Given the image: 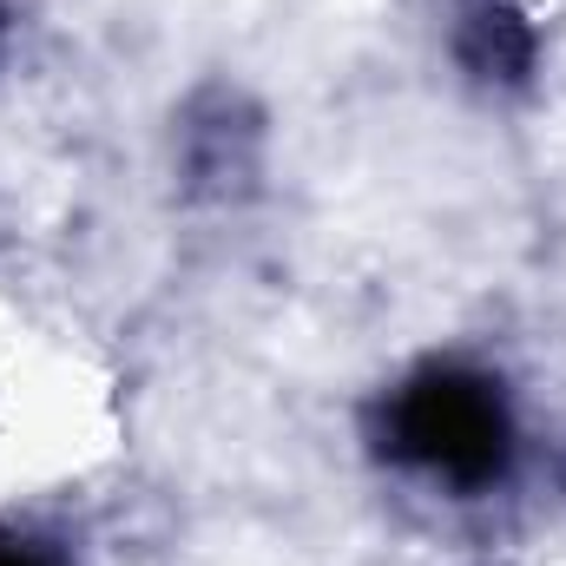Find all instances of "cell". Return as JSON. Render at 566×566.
Here are the masks:
<instances>
[{"label": "cell", "instance_id": "6da1fadb", "mask_svg": "<svg viewBox=\"0 0 566 566\" xmlns=\"http://www.w3.org/2000/svg\"><path fill=\"white\" fill-rule=\"evenodd\" d=\"M402 448L428 468L454 474V481L494 474L501 448H507V422H501L494 389L474 376H428L402 402Z\"/></svg>", "mask_w": 566, "mask_h": 566}, {"label": "cell", "instance_id": "7a4b0ae2", "mask_svg": "<svg viewBox=\"0 0 566 566\" xmlns=\"http://www.w3.org/2000/svg\"><path fill=\"white\" fill-rule=\"evenodd\" d=\"M0 566H40V560H33L27 541H0Z\"/></svg>", "mask_w": 566, "mask_h": 566}]
</instances>
